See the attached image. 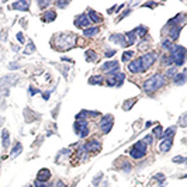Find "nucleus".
Here are the masks:
<instances>
[{"mask_svg":"<svg viewBox=\"0 0 187 187\" xmlns=\"http://www.w3.org/2000/svg\"><path fill=\"white\" fill-rule=\"evenodd\" d=\"M75 44H76V35H73L72 32H64L55 37V45L61 51L70 49Z\"/></svg>","mask_w":187,"mask_h":187,"instance_id":"obj_1","label":"nucleus"},{"mask_svg":"<svg viewBox=\"0 0 187 187\" xmlns=\"http://www.w3.org/2000/svg\"><path fill=\"white\" fill-rule=\"evenodd\" d=\"M165 83H166V80H165L163 75L156 73V75H153V76H151L149 79L145 80V83H144V90L148 91V93H149V91H155V90H158V89H160V87H163Z\"/></svg>","mask_w":187,"mask_h":187,"instance_id":"obj_2","label":"nucleus"},{"mask_svg":"<svg viewBox=\"0 0 187 187\" xmlns=\"http://www.w3.org/2000/svg\"><path fill=\"white\" fill-rule=\"evenodd\" d=\"M170 58H172V62L177 66H182L184 64V58H186V49L184 46H180V45H172L170 48Z\"/></svg>","mask_w":187,"mask_h":187,"instance_id":"obj_3","label":"nucleus"},{"mask_svg":"<svg viewBox=\"0 0 187 187\" xmlns=\"http://www.w3.org/2000/svg\"><path fill=\"white\" fill-rule=\"evenodd\" d=\"M139 61H141L142 69L145 70V69L151 68L152 65H153V62L156 61V54L155 52H148V54L142 55V58H139Z\"/></svg>","mask_w":187,"mask_h":187,"instance_id":"obj_4","label":"nucleus"},{"mask_svg":"<svg viewBox=\"0 0 187 187\" xmlns=\"http://www.w3.org/2000/svg\"><path fill=\"white\" fill-rule=\"evenodd\" d=\"M118 66L120 64L117 61H110V62H105L104 65H101V70L107 72L108 75H115V73H118Z\"/></svg>","mask_w":187,"mask_h":187,"instance_id":"obj_5","label":"nucleus"},{"mask_svg":"<svg viewBox=\"0 0 187 187\" xmlns=\"http://www.w3.org/2000/svg\"><path fill=\"white\" fill-rule=\"evenodd\" d=\"M99 127H100V129L104 134H108L110 129L113 128V117H111V115H104V117L101 118Z\"/></svg>","mask_w":187,"mask_h":187,"instance_id":"obj_6","label":"nucleus"},{"mask_svg":"<svg viewBox=\"0 0 187 187\" xmlns=\"http://www.w3.org/2000/svg\"><path fill=\"white\" fill-rule=\"evenodd\" d=\"M73 128H75L76 134H78V135H79L80 138L86 137L87 134H89V129H87V124H86V121H78V123H75Z\"/></svg>","mask_w":187,"mask_h":187,"instance_id":"obj_7","label":"nucleus"},{"mask_svg":"<svg viewBox=\"0 0 187 187\" xmlns=\"http://www.w3.org/2000/svg\"><path fill=\"white\" fill-rule=\"evenodd\" d=\"M75 25L78 28H89V25H90V20H89V17H87L86 14H80V16H78V17L75 18Z\"/></svg>","mask_w":187,"mask_h":187,"instance_id":"obj_8","label":"nucleus"},{"mask_svg":"<svg viewBox=\"0 0 187 187\" xmlns=\"http://www.w3.org/2000/svg\"><path fill=\"white\" fill-rule=\"evenodd\" d=\"M128 70H129L131 73H141V72H144L142 65H141V61L135 59V61H132V62H129V65H128Z\"/></svg>","mask_w":187,"mask_h":187,"instance_id":"obj_9","label":"nucleus"},{"mask_svg":"<svg viewBox=\"0 0 187 187\" xmlns=\"http://www.w3.org/2000/svg\"><path fill=\"white\" fill-rule=\"evenodd\" d=\"M100 146H101V144L97 141V139H90V141H87V142H86L85 148H86V151L97 152V151H100Z\"/></svg>","mask_w":187,"mask_h":187,"instance_id":"obj_10","label":"nucleus"},{"mask_svg":"<svg viewBox=\"0 0 187 187\" xmlns=\"http://www.w3.org/2000/svg\"><path fill=\"white\" fill-rule=\"evenodd\" d=\"M172 145H173V141H172V138H165V141L160 142L159 145V149L162 152H169L170 148H172Z\"/></svg>","mask_w":187,"mask_h":187,"instance_id":"obj_11","label":"nucleus"},{"mask_svg":"<svg viewBox=\"0 0 187 187\" xmlns=\"http://www.w3.org/2000/svg\"><path fill=\"white\" fill-rule=\"evenodd\" d=\"M28 7H30V3L28 1H16V3H13V9L18 10V11H27Z\"/></svg>","mask_w":187,"mask_h":187,"instance_id":"obj_12","label":"nucleus"},{"mask_svg":"<svg viewBox=\"0 0 187 187\" xmlns=\"http://www.w3.org/2000/svg\"><path fill=\"white\" fill-rule=\"evenodd\" d=\"M173 82H174V85H177V86L184 85V83H186V72L176 73V75H174V78H173Z\"/></svg>","mask_w":187,"mask_h":187,"instance_id":"obj_13","label":"nucleus"},{"mask_svg":"<svg viewBox=\"0 0 187 187\" xmlns=\"http://www.w3.org/2000/svg\"><path fill=\"white\" fill-rule=\"evenodd\" d=\"M110 41L117 42V44H120L121 46H128L127 42H125V38H124V35H120V34H114V35H111V37H110Z\"/></svg>","mask_w":187,"mask_h":187,"instance_id":"obj_14","label":"nucleus"},{"mask_svg":"<svg viewBox=\"0 0 187 187\" xmlns=\"http://www.w3.org/2000/svg\"><path fill=\"white\" fill-rule=\"evenodd\" d=\"M51 177V172L48 169H41L40 172H38V180L40 182H48Z\"/></svg>","mask_w":187,"mask_h":187,"instance_id":"obj_15","label":"nucleus"},{"mask_svg":"<svg viewBox=\"0 0 187 187\" xmlns=\"http://www.w3.org/2000/svg\"><path fill=\"white\" fill-rule=\"evenodd\" d=\"M55 18H56V13L55 11H45L42 14V20L45 23H51V21H54Z\"/></svg>","mask_w":187,"mask_h":187,"instance_id":"obj_16","label":"nucleus"},{"mask_svg":"<svg viewBox=\"0 0 187 187\" xmlns=\"http://www.w3.org/2000/svg\"><path fill=\"white\" fill-rule=\"evenodd\" d=\"M124 38H125V42H127V45H132L134 42H135V40H137V37H135V34H134L132 31H131V32H127V34L124 35Z\"/></svg>","mask_w":187,"mask_h":187,"instance_id":"obj_17","label":"nucleus"},{"mask_svg":"<svg viewBox=\"0 0 187 187\" xmlns=\"http://www.w3.org/2000/svg\"><path fill=\"white\" fill-rule=\"evenodd\" d=\"M89 20H90V23L91 21H94V23H100L101 21V16L100 14H97L96 11H89Z\"/></svg>","mask_w":187,"mask_h":187,"instance_id":"obj_18","label":"nucleus"},{"mask_svg":"<svg viewBox=\"0 0 187 187\" xmlns=\"http://www.w3.org/2000/svg\"><path fill=\"white\" fill-rule=\"evenodd\" d=\"M131 158H134V159H141V158H144L145 156V153L146 152H142V151H138V149H131Z\"/></svg>","mask_w":187,"mask_h":187,"instance_id":"obj_19","label":"nucleus"},{"mask_svg":"<svg viewBox=\"0 0 187 187\" xmlns=\"http://www.w3.org/2000/svg\"><path fill=\"white\" fill-rule=\"evenodd\" d=\"M176 134V127H169L168 129H165V132H162V137L165 138H172Z\"/></svg>","mask_w":187,"mask_h":187,"instance_id":"obj_20","label":"nucleus"},{"mask_svg":"<svg viewBox=\"0 0 187 187\" xmlns=\"http://www.w3.org/2000/svg\"><path fill=\"white\" fill-rule=\"evenodd\" d=\"M9 137H10L9 131H7V129H3V131H1V141H3V146H4V148L9 146Z\"/></svg>","mask_w":187,"mask_h":187,"instance_id":"obj_21","label":"nucleus"},{"mask_svg":"<svg viewBox=\"0 0 187 187\" xmlns=\"http://www.w3.org/2000/svg\"><path fill=\"white\" fill-rule=\"evenodd\" d=\"M113 78L115 79V83H117V86H121L124 82V79H125V75H124L123 72H118V73H115Z\"/></svg>","mask_w":187,"mask_h":187,"instance_id":"obj_22","label":"nucleus"},{"mask_svg":"<svg viewBox=\"0 0 187 187\" xmlns=\"http://www.w3.org/2000/svg\"><path fill=\"white\" fill-rule=\"evenodd\" d=\"M96 34H99V28L93 27V28H86L83 35H85V37H93V35H96Z\"/></svg>","mask_w":187,"mask_h":187,"instance_id":"obj_23","label":"nucleus"},{"mask_svg":"<svg viewBox=\"0 0 187 187\" xmlns=\"http://www.w3.org/2000/svg\"><path fill=\"white\" fill-rule=\"evenodd\" d=\"M182 27L183 25H179L177 28H172V30H170V40H176V38H177L179 37V34H180V30H182Z\"/></svg>","mask_w":187,"mask_h":187,"instance_id":"obj_24","label":"nucleus"},{"mask_svg":"<svg viewBox=\"0 0 187 187\" xmlns=\"http://www.w3.org/2000/svg\"><path fill=\"white\" fill-rule=\"evenodd\" d=\"M23 151V146H21V144L20 142H17L16 145H14V148H13V151H11V153H10V156L13 158V156H16V155H18L20 152Z\"/></svg>","mask_w":187,"mask_h":187,"instance_id":"obj_25","label":"nucleus"},{"mask_svg":"<svg viewBox=\"0 0 187 187\" xmlns=\"http://www.w3.org/2000/svg\"><path fill=\"white\" fill-rule=\"evenodd\" d=\"M134 149H138V151L146 152V145L144 144V141H138L135 145H134Z\"/></svg>","mask_w":187,"mask_h":187,"instance_id":"obj_26","label":"nucleus"},{"mask_svg":"<svg viewBox=\"0 0 187 187\" xmlns=\"http://www.w3.org/2000/svg\"><path fill=\"white\" fill-rule=\"evenodd\" d=\"M177 73V68H169L165 73V76L166 78H174V75Z\"/></svg>","mask_w":187,"mask_h":187,"instance_id":"obj_27","label":"nucleus"},{"mask_svg":"<svg viewBox=\"0 0 187 187\" xmlns=\"http://www.w3.org/2000/svg\"><path fill=\"white\" fill-rule=\"evenodd\" d=\"M97 56H96V52L94 51H87L86 52V61H96Z\"/></svg>","mask_w":187,"mask_h":187,"instance_id":"obj_28","label":"nucleus"},{"mask_svg":"<svg viewBox=\"0 0 187 187\" xmlns=\"http://www.w3.org/2000/svg\"><path fill=\"white\" fill-rule=\"evenodd\" d=\"M89 83H90V85H94V83L100 85V83H103V78H101V76H91Z\"/></svg>","mask_w":187,"mask_h":187,"instance_id":"obj_29","label":"nucleus"},{"mask_svg":"<svg viewBox=\"0 0 187 187\" xmlns=\"http://www.w3.org/2000/svg\"><path fill=\"white\" fill-rule=\"evenodd\" d=\"M183 20H184V16H182V14H179L176 18H173V20H170L169 21V25H174V24H179V21H182L183 23Z\"/></svg>","mask_w":187,"mask_h":187,"instance_id":"obj_30","label":"nucleus"},{"mask_svg":"<svg viewBox=\"0 0 187 187\" xmlns=\"http://www.w3.org/2000/svg\"><path fill=\"white\" fill-rule=\"evenodd\" d=\"M134 34H137V32H139V34H138V35H145V34H146V28L145 27H142V25H139V27H137V28H135V30H134Z\"/></svg>","mask_w":187,"mask_h":187,"instance_id":"obj_31","label":"nucleus"},{"mask_svg":"<svg viewBox=\"0 0 187 187\" xmlns=\"http://www.w3.org/2000/svg\"><path fill=\"white\" fill-rule=\"evenodd\" d=\"M132 55H134L132 51H127V52H124V54H123V61H124V62L129 61L131 58H132Z\"/></svg>","mask_w":187,"mask_h":187,"instance_id":"obj_32","label":"nucleus"},{"mask_svg":"<svg viewBox=\"0 0 187 187\" xmlns=\"http://www.w3.org/2000/svg\"><path fill=\"white\" fill-rule=\"evenodd\" d=\"M153 135H155L156 138H163L162 137V127H160V125H158V127L153 129Z\"/></svg>","mask_w":187,"mask_h":187,"instance_id":"obj_33","label":"nucleus"},{"mask_svg":"<svg viewBox=\"0 0 187 187\" xmlns=\"http://www.w3.org/2000/svg\"><path fill=\"white\" fill-rule=\"evenodd\" d=\"M134 103H135V99H132V100H127V103H125V104L123 105V108L125 110V111H127V110H129L131 107H132Z\"/></svg>","mask_w":187,"mask_h":187,"instance_id":"obj_34","label":"nucleus"},{"mask_svg":"<svg viewBox=\"0 0 187 187\" xmlns=\"http://www.w3.org/2000/svg\"><path fill=\"white\" fill-rule=\"evenodd\" d=\"M162 48L166 51H170V48H172V44H170L169 40H165L163 42H162Z\"/></svg>","mask_w":187,"mask_h":187,"instance_id":"obj_35","label":"nucleus"},{"mask_svg":"<svg viewBox=\"0 0 187 187\" xmlns=\"http://www.w3.org/2000/svg\"><path fill=\"white\" fill-rule=\"evenodd\" d=\"M142 141H144V144H145V145H151L152 142H153V137H152V135H148V137H145L144 139H142Z\"/></svg>","mask_w":187,"mask_h":187,"instance_id":"obj_36","label":"nucleus"},{"mask_svg":"<svg viewBox=\"0 0 187 187\" xmlns=\"http://www.w3.org/2000/svg\"><path fill=\"white\" fill-rule=\"evenodd\" d=\"M87 115H89V111H85V110H83V111H80V114H78L76 115V120H82V118H86Z\"/></svg>","mask_w":187,"mask_h":187,"instance_id":"obj_37","label":"nucleus"},{"mask_svg":"<svg viewBox=\"0 0 187 187\" xmlns=\"http://www.w3.org/2000/svg\"><path fill=\"white\" fill-rule=\"evenodd\" d=\"M34 49H35V48H34V44L30 41V44H28V46L25 48V51H24V52H25V54H31V52H34Z\"/></svg>","mask_w":187,"mask_h":187,"instance_id":"obj_38","label":"nucleus"},{"mask_svg":"<svg viewBox=\"0 0 187 187\" xmlns=\"http://www.w3.org/2000/svg\"><path fill=\"white\" fill-rule=\"evenodd\" d=\"M174 163H184L186 162V158H183V156H176L173 159Z\"/></svg>","mask_w":187,"mask_h":187,"instance_id":"obj_39","label":"nucleus"},{"mask_svg":"<svg viewBox=\"0 0 187 187\" xmlns=\"http://www.w3.org/2000/svg\"><path fill=\"white\" fill-rule=\"evenodd\" d=\"M162 62H163V65H172V64H173V62H172V58H170V56H163Z\"/></svg>","mask_w":187,"mask_h":187,"instance_id":"obj_40","label":"nucleus"},{"mask_svg":"<svg viewBox=\"0 0 187 187\" xmlns=\"http://www.w3.org/2000/svg\"><path fill=\"white\" fill-rule=\"evenodd\" d=\"M186 118H187V114L184 113V114L182 115V118H180V125H182V127H186Z\"/></svg>","mask_w":187,"mask_h":187,"instance_id":"obj_41","label":"nucleus"},{"mask_svg":"<svg viewBox=\"0 0 187 187\" xmlns=\"http://www.w3.org/2000/svg\"><path fill=\"white\" fill-rule=\"evenodd\" d=\"M107 85H108V86H117V83H115V79H114V78L107 79Z\"/></svg>","mask_w":187,"mask_h":187,"instance_id":"obj_42","label":"nucleus"},{"mask_svg":"<svg viewBox=\"0 0 187 187\" xmlns=\"http://www.w3.org/2000/svg\"><path fill=\"white\" fill-rule=\"evenodd\" d=\"M114 54H115V49H110V51H107V52L104 54V56H105V58H111Z\"/></svg>","mask_w":187,"mask_h":187,"instance_id":"obj_43","label":"nucleus"},{"mask_svg":"<svg viewBox=\"0 0 187 187\" xmlns=\"http://www.w3.org/2000/svg\"><path fill=\"white\" fill-rule=\"evenodd\" d=\"M35 187H48V184L44 182H40V180H37L35 182Z\"/></svg>","mask_w":187,"mask_h":187,"instance_id":"obj_44","label":"nucleus"},{"mask_svg":"<svg viewBox=\"0 0 187 187\" xmlns=\"http://www.w3.org/2000/svg\"><path fill=\"white\" fill-rule=\"evenodd\" d=\"M51 1H38V6L40 7H46V6H49Z\"/></svg>","mask_w":187,"mask_h":187,"instance_id":"obj_45","label":"nucleus"},{"mask_svg":"<svg viewBox=\"0 0 187 187\" xmlns=\"http://www.w3.org/2000/svg\"><path fill=\"white\" fill-rule=\"evenodd\" d=\"M17 40L21 42V44L24 42V37H23V34H21V32H18V34H17Z\"/></svg>","mask_w":187,"mask_h":187,"instance_id":"obj_46","label":"nucleus"},{"mask_svg":"<svg viewBox=\"0 0 187 187\" xmlns=\"http://www.w3.org/2000/svg\"><path fill=\"white\" fill-rule=\"evenodd\" d=\"M89 114H90L91 117H96V115H100V113H99V111H89Z\"/></svg>","mask_w":187,"mask_h":187,"instance_id":"obj_47","label":"nucleus"},{"mask_svg":"<svg viewBox=\"0 0 187 187\" xmlns=\"http://www.w3.org/2000/svg\"><path fill=\"white\" fill-rule=\"evenodd\" d=\"M30 90H31V91H30V94H31V96H32V94H35V93H38V91H40V90H37V89H34V87H30Z\"/></svg>","mask_w":187,"mask_h":187,"instance_id":"obj_48","label":"nucleus"},{"mask_svg":"<svg viewBox=\"0 0 187 187\" xmlns=\"http://www.w3.org/2000/svg\"><path fill=\"white\" fill-rule=\"evenodd\" d=\"M56 187H68L66 184H64L62 182H56Z\"/></svg>","mask_w":187,"mask_h":187,"instance_id":"obj_49","label":"nucleus"},{"mask_svg":"<svg viewBox=\"0 0 187 187\" xmlns=\"http://www.w3.org/2000/svg\"><path fill=\"white\" fill-rule=\"evenodd\" d=\"M49 94H51V91H46V93H44V99H45V100H48V99H49Z\"/></svg>","mask_w":187,"mask_h":187,"instance_id":"obj_50","label":"nucleus"},{"mask_svg":"<svg viewBox=\"0 0 187 187\" xmlns=\"http://www.w3.org/2000/svg\"><path fill=\"white\" fill-rule=\"evenodd\" d=\"M69 3H62V1H58V6H59V7H65V6H68Z\"/></svg>","mask_w":187,"mask_h":187,"instance_id":"obj_51","label":"nucleus"},{"mask_svg":"<svg viewBox=\"0 0 187 187\" xmlns=\"http://www.w3.org/2000/svg\"><path fill=\"white\" fill-rule=\"evenodd\" d=\"M144 6H148V7H155V3H146V4H144Z\"/></svg>","mask_w":187,"mask_h":187,"instance_id":"obj_52","label":"nucleus"},{"mask_svg":"<svg viewBox=\"0 0 187 187\" xmlns=\"http://www.w3.org/2000/svg\"><path fill=\"white\" fill-rule=\"evenodd\" d=\"M151 125H152V123H151V121H148V123L145 124V127H151Z\"/></svg>","mask_w":187,"mask_h":187,"instance_id":"obj_53","label":"nucleus"},{"mask_svg":"<svg viewBox=\"0 0 187 187\" xmlns=\"http://www.w3.org/2000/svg\"><path fill=\"white\" fill-rule=\"evenodd\" d=\"M24 187H32V186H31V184H27V186H24Z\"/></svg>","mask_w":187,"mask_h":187,"instance_id":"obj_54","label":"nucleus"}]
</instances>
